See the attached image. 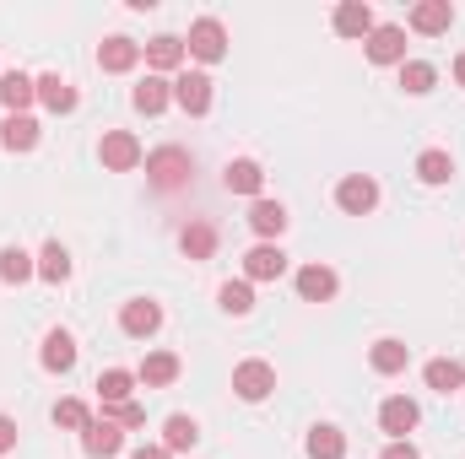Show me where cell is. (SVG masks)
Returning a JSON list of instances; mask_svg holds the SVG:
<instances>
[{"label":"cell","instance_id":"cell-1","mask_svg":"<svg viewBox=\"0 0 465 459\" xmlns=\"http://www.w3.org/2000/svg\"><path fill=\"white\" fill-rule=\"evenodd\" d=\"M190 151L184 146H163V151H152L146 157V179L157 184V190H179V184H190Z\"/></svg>","mask_w":465,"mask_h":459},{"label":"cell","instance_id":"cell-2","mask_svg":"<svg viewBox=\"0 0 465 459\" xmlns=\"http://www.w3.org/2000/svg\"><path fill=\"white\" fill-rule=\"evenodd\" d=\"M184 49H190L195 60H206V65H212V60H223V54H228V27H223L217 16H201V22L190 27V44H184Z\"/></svg>","mask_w":465,"mask_h":459},{"label":"cell","instance_id":"cell-3","mask_svg":"<svg viewBox=\"0 0 465 459\" xmlns=\"http://www.w3.org/2000/svg\"><path fill=\"white\" fill-rule=\"evenodd\" d=\"M368 60L373 65H406V27H395V22L373 27L368 33Z\"/></svg>","mask_w":465,"mask_h":459},{"label":"cell","instance_id":"cell-4","mask_svg":"<svg viewBox=\"0 0 465 459\" xmlns=\"http://www.w3.org/2000/svg\"><path fill=\"white\" fill-rule=\"evenodd\" d=\"M336 200H341V211H347V217H368V211L379 206V184H373L368 173H347V179H341V190H336Z\"/></svg>","mask_w":465,"mask_h":459},{"label":"cell","instance_id":"cell-5","mask_svg":"<svg viewBox=\"0 0 465 459\" xmlns=\"http://www.w3.org/2000/svg\"><path fill=\"white\" fill-rule=\"evenodd\" d=\"M232 389H238V400H265V395L276 389L271 362H238V367H232Z\"/></svg>","mask_w":465,"mask_h":459},{"label":"cell","instance_id":"cell-6","mask_svg":"<svg viewBox=\"0 0 465 459\" xmlns=\"http://www.w3.org/2000/svg\"><path fill=\"white\" fill-rule=\"evenodd\" d=\"M98 151H104V168H109V173H130V168L141 162V141H135L130 130H109Z\"/></svg>","mask_w":465,"mask_h":459},{"label":"cell","instance_id":"cell-7","mask_svg":"<svg viewBox=\"0 0 465 459\" xmlns=\"http://www.w3.org/2000/svg\"><path fill=\"white\" fill-rule=\"evenodd\" d=\"M422 422V411H417V400H406V395H395V400H384V411H379V427L395 438V444H406V433Z\"/></svg>","mask_w":465,"mask_h":459},{"label":"cell","instance_id":"cell-8","mask_svg":"<svg viewBox=\"0 0 465 459\" xmlns=\"http://www.w3.org/2000/svg\"><path fill=\"white\" fill-rule=\"evenodd\" d=\"M173 103H179L184 114L201 119L212 109V76H201V71H195V76H179V82H173Z\"/></svg>","mask_w":465,"mask_h":459},{"label":"cell","instance_id":"cell-9","mask_svg":"<svg viewBox=\"0 0 465 459\" xmlns=\"http://www.w3.org/2000/svg\"><path fill=\"white\" fill-rule=\"evenodd\" d=\"M282 270H287V254H282L276 243H260V249L243 254V276H249V281H276Z\"/></svg>","mask_w":465,"mask_h":459},{"label":"cell","instance_id":"cell-10","mask_svg":"<svg viewBox=\"0 0 465 459\" xmlns=\"http://www.w3.org/2000/svg\"><path fill=\"white\" fill-rule=\"evenodd\" d=\"M298 298L303 303H331L336 298V270L331 265H303L298 270Z\"/></svg>","mask_w":465,"mask_h":459},{"label":"cell","instance_id":"cell-11","mask_svg":"<svg viewBox=\"0 0 465 459\" xmlns=\"http://www.w3.org/2000/svg\"><path fill=\"white\" fill-rule=\"evenodd\" d=\"M119 325H124V336L146 341V336L163 325V308H157V303H146V298H135V303H124V308H119Z\"/></svg>","mask_w":465,"mask_h":459},{"label":"cell","instance_id":"cell-12","mask_svg":"<svg viewBox=\"0 0 465 459\" xmlns=\"http://www.w3.org/2000/svg\"><path fill=\"white\" fill-rule=\"evenodd\" d=\"M82 444H87V454L93 459H114L119 444H124V433H119V422H87V433H82Z\"/></svg>","mask_w":465,"mask_h":459},{"label":"cell","instance_id":"cell-13","mask_svg":"<svg viewBox=\"0 0 465 459\" xmlns=\"http://www.w3.org/2000/svg\"><path fill=\"white\" fill-rule=\"evenodd\" d=\"M33 98H38V82H33V76H22V71H5V76H0V103H5L11 114H22Z\"/></svg>","mask_w":465,"mask_h":459},{"label":"cell","instance_id":"cell-14","mask_svg":"<svg viewBox=\"0 0 465 459\" xmlns=\"http://www.w3.org/2000/svg\"><path fill=\"white\" fill-rule=\"evenodd\" d=\"M38 98H44V109H54V114H71V109H76V87H71L60 71L38 76Z\"/></svg>","mask_w":465,"mask_h":459},{"label":"cell","instance_id":"cell-15","mask_svg":"<svg viewBox=\"0 0 465 459\" xmlns=\"http://www.w3.org/2000/svg\"><path fill=\"white\" fill-rule=\"evenodd\" d=\"M135 60H141V44L135 38H104V49H98V65L104 71H135Z\"/></svg>","mask_w":465,"mask_h":459},{"label":"cell","instance_id":"cell-16","mask_svg":"<svg viewBox=\"0 0 465 459\" xmlns=\"http://www.w3.org/2000/svg\"><path fill=\"white\" fill-rule=\"evenodd\" d=\"M0 146H5V151H33V146H38V119L11 114L0 124Z\"/></svg>","mask_w":465,"mask_h":459},{"label":"cell","instance_id":"cell-17","mask_svg":"<svg viewBox=\"0 0 465 459\" xmlns=\"http://www.w3.org/2000/svg\"><path fill=\"white\" fill-rule=\"evenodd\" d=\"M336 33H341V38H368V33H373V11H368L362 0L336 5Z\"/></svg>","mask_w":465,"mask_h":459},{"label":"cell","instance_id":"cell-18","mask_svg":"<svg viewBox=\"0 0 465 459\" xmlns=\"http://www.w3.org/2000/svg\"><path fill=\"white\" fill-rule=\"evenodd\" d=\"M223 184H228L232 195H260V184H265V173H260V162H249V157H238V162H228V173H223Z\"/></svg>","mask_w":465,"mask_h":459},{"label":"cell","instance_id":"cell-19","mask_svg":"<svg viewBox=\"0 0 465 459\" xmlns=\"http://www.w3.org/2000/svg\"><path fill=\"white\" fill-rule=\"evenodd\" d=\"M450 22H455V5H450V0H422V5L411 11V27H417V33H444Z\"/></svg>","mask_w":465,"mask_h":459},{"label":"cell","instance_id":"cell-20","mask_svg":"<svg viewBox=\"0 0 465 459\" xmlns=\"http://www.w3.org/2000/svg\"><path fill=\"white\" fill-rule=\"evenodd\" d=\"M184 60V38H173V33H157L152 44H146V65L152 71H173Z\"/></svg>","mask_w":465,"mask_h":459},{"label":"cell","instance_id":"cell-21","mask_svg":"<svg viewBox=\"0 0 465 459\" xmlns=\"http://www.w3.org/2000/svg\"><path fill=\"white\" fill-rule=\"evenodd\" d=\"M44 367H49V373H71V367H76V341H71L65 330H49V341H44Z\"/></svg>","mask_w":465,"mask_h":459},{"label":"cell","instance_id":"cell-22","mask_svg":"<svg viewBox=\"0 0 465 459\" xmlns=\"http://www.w3.org/2000/svg\"><path fill=\"white\" fill-rule=\"evenodd\" d=\"M249 228L260 232V238H282V228H287V211H282L276 200H254V206H249Z\"/></svg>","mask_w":465,"mask_h":459},{"label":"cell","instance_id":"cell-23","mask_svg":"<svg viewBox=\"0 0 465 459\" xmlns=\"http://www.w3.org/2000/svg\"><path fill=\"white\" fill-rule=\"evenodd\" d=\"M168 98H173V82H163V76H146V82L135 87V109H141V114H163Z\"/></svg>","mask_w":465,"mask_h":459},{"label":"cell","instance_id":"cell-24","mask_svg":"<svg viewBox=\"0 0 465 459\" xmlns=\"http://www.w3.org/2000/svg\"><path fill=\"white\" fill-rule=\"evenodd\" d=\"M173 378H179V356H173V351H152V356L141 362V384L163 389V384H173Z\"/></svg>","mask_w":465,"mask_h":459},{"label":"cell","instance_id":"cell-25","mask_svg":"<svg viewBox=\"0 0 465 459\" xmlns=\"http://www.w3.org/2000/svg\"><path fill=\"white\" fill-rule=\"evenodd\" d=\"M195 444H201L195 416H168V427H163V449H168V454H179V449H195Z\"/></svg>","mask_w":465,"mask_h":459},{"label":"cell","instance_id":"cell-26","mask_svg":"<svg viewBox=\"0 0 465 459\" xmlns=\"http://www.w3.org/2000/svg\"><path fill=\"white\" fill-rule=\"evenodd\" d=\"M130 389H135V378H130L124 367H109V373L98 378V395H104V411H109V405H130Z\"/></svg>","mask_w":465,"mask_h":459},{"label":"cell","instance_id":"cell-27","mask_svg":"<svg viewBox=\"0 0 465 459\" xmlns=\"http://www.w3.org/2000/svg\"><path fill=\"white\" fill-rule=\"evenodd\" d=\"M460 384H465V367H460V362H450V356L428 362V389H439V395H455Z\"/></svg>","mask_w":465,"mask_h":459},{"label":"cell","instance_id":"cell-28","mask_svg":"<svg viewBox=\"0 0 465 459\" xmlns=\"http://www.w3.org/2000/svg\"><path fill=\"white\" fill-rule=\"evenodd\" d=\"M406 356H411V346H401V341H379L373 351H368L373 373H401V367H406Z\"/></svg>","mask_w":465,"mask_h":459},{"label":"cell","instance_id":"cell-29","mask_svg":"<svg viewBox=\"0 0 465 459\" xmlns=\"http://www.w3.org/2000/svg\"><path fill=\"white\" fill-rule=\"evenodd\" d=\"M433 82H439V71H433L428 60H406V65H401V87H406L411 98H422Z\"/></svg>","mask_w":465,"mask_h":459},{"label":"cell","instance_id":"cell-30","mask_svg":"<svg viewBox=\"0 0 465 459\" xmlns=\"http://www.w3.org/2000/svg\"><path fill=\"white\" fill-rule=\"evenodd\" d=\"M450 173H455L450 151H422V157H417V179H422V184H450Z\"/></svg>","mask_w":465,"mask_h":459},{"label":"cell","instance_id":"cell-31","mask_svg":"<svg viewBox=\"0 0 465 459\" xmlns=\"http://www.w3.org/2000/svg\"><path fill=\"white\" fill-rule=\"evenodd\" d=\"M347 454V438L336 427H314L309 433V459H341Z\"/></svg>","mask_w":465,"mask_h":459},{"label":"cell","instance_id":"cell-32","mask_svg":"<svg viewBox=\"0 0 465 459\" xmlns=\"http://www.w3.org/2000/svg\"><path fill=\"white\" fill-rule=\"evenodd\" d=\"M179 243H184V254H190V259H212V249H217V232L206 228V222H190Z\"/></svg>","mask_w":465,"mask_h":459},{"label":"cell","instance_id":"cell-33","mask_svg":"<svg viewBox=\"0 0 465 459\" xmlns=\"http://www.w3.org/2000/svg\"><path fill=\"white\" fill-rule=\"evenodd\" d=\"M38 276H44V281H65V276H71V254H65L60 243H44V254H38Z\"/></svg>","mask_w":465,"mask_h":459},{"label":"cell","instance_id":"cell-34","mask_svg":"<svg viewBox=\"0 0 465 459\" xmlns=\"http://www.w3.org/2000/svg\"><path fill=\"white\" fill-rule=\"evenodd\" d=\"M33 270H38V265H33L22 249H5V254H0V281H27Z\"/></svg>","mask_w":465,"mask_h":459},{"label":"cell","instance_id":"cell-35","mask_svg":"<svg viewBox=\"0 0 465 459\" xmlns=\"http://www.w3.org/2000/svg\"><path fill=\"white\" fill-rule=\"evenodd\" d=\"M217 298H223V308H228V314H249V308H254V292H249V281H228Z\"/></svg>","mask_w":465,"mask_h":459},{"label":"cell","instance_id":"cell-36","mask_svg":"<svg viewBox=\"0 0 465 459\" xmlns=\"http://www.w3.org/2000/svg\"><path fill=\"white\" fill-rule=\"evenodd\" d=\"M54 422H60V427H82V433H87V422H93V416H87V405H82V400H60V405H54Z\"/></svg>","mask_w":465,"mask_h":459},{"label":"cell","instance_id":"cell-37","mask_svg":"<svg viewBox=\"0 0 465 459\" xmlns=\"http://www.w3.org/2000/svg\"><path fill=\"white\" fill-rule=\"evenodd\" d=\"M104 416H109V422H119V427H141V422H146V411H141V405H109Z\"/></svg>","mask_w":465,"mask_h":459},{"label":"cell","instance_id":"cell-38","mask_svg":"<svg viewBox=\"0 0 465 459\" xmlns=\"http://www.w3.org/2000/svg\"><path fill=\"white\" fill-rule=\"evenodd\" d=\"M11 449H16V422L0 416V454H11Z\"/></svg>","mask_w":465,"mask_h":459},{"label":"cell","instance_id":"cell-39","mask_svg":"<svg viewBox=\"0 0 465 459\" xmlns=\"http://www.w3.org/2000/svg\"><path fill=\"white\" fill-rule=\"evenodd\" d=\"M379 459H422V454H417L411 444H390V449H384V454H379Z\"/></svg>","mask_w":465,"mask_h":459},{"label":"cell","instance_id":"cell-40","mask_svg":"<svg viewBox=\"0 0 465 459\" xmlns=\"http://www.w3.org/2000/svg\"><path fill=\"white\" fill-rule=\"evenodd\" d=\"M135 459H168V449H157V444H141V449H135Z\"/></svg>","mask_w":465,"mask_h":459},{"label":"cell","instance_id":"cell-41","mask_svg":"<svg viewBox=\"0 0 465 459\" xmlns=\"http://www.w3.org/2000/svg\"><path fill=\"white\" fill-rule=\"evenodd\" d=\"M455 82H460V87H465V54H460V60H455Z\"/></svg>","mask_w":465,"mask_h":459}]
</instances>
